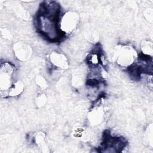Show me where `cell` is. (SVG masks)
Listing matches in <instances>:
<instances>
[{"mask_svg":"<svg viewBox=\"0 0 153 153\" xmlns=\"http://www.w3.org/2000/svg\"><path fill=\"white\" fill-rule=\"evenodd\" d=\"M14 69L10 64L5 63L1 65V91L5 96L6 92L10 89L11 78Z\"/></svg>","mask_w":153,"mask_h":153,"instance_id":"6da1fadb","label":"cell"}]
</instances>
